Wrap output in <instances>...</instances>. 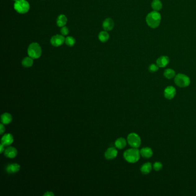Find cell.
I'll return each instance as SVG.
<instances>
[{
	"label": "cell",
	"mask_w": 196,
	"mask_h": 196,
	"mask_svg": "<svg viewBox=\"0 0 196 196\" xmlns=\"http://www.w3.org/2000/svg\"><path fill=\"white\" fill-rule=\"evenodd\" d=\"M161 21V16L158 12L154 11L149 13L146 17L147 24L151 28H156L159 25Z\"/></svg>",
	"instance_id": "6da1fadb"
},
{
	"label": "cell",
	"mask_w": 196,
	"mask_h": 196,
	"mask_svg": "<svg viewBox=\"0 0 196 196\" xmlns=\"http://www.w3.org/2000/svg\"><path fill=\"white\" fill-rule=\"evenodd\" d=\"M140 151L136 148H132L126 150L124 153V158L129 163H136L140 157Z\"/></svg>",
	"instance_id": "7a4b0ae2"
},
{
	"label": "cell",
	"mask_w": 196,
	"mask_h": 196,
	"mask_svg": "<svg viewBox=\"0 0 196 196\" xmlns=\"http://www.w3.org/2000/svg\"><path fill=\"white\" fill-rule=\"evenodd\" d=\"M42 48L37 43H32L28 47V54L29 57L35 59H38L42 55Z\"/></svg>",
	"instance_id": "3957f363"
},
{
	"label": "cell",
	"mask_w": 196,
	"mask_h": 196,
	"mask_svg": "<svg viewBox=\"0 0 196 196\" xmlns=\"http://www.w3.org/2000/svg\"><path fill=\"white\" fill-rule=\"evenodd\" d=\"M14 8L16 12L24 14L29 11L30 6L26 0H18L14 4Z\"/></svg>",
	"instance_id": "277c9868"
},
{
	"label": "cell",
	"mask_w": 196,
	"mask_h": 196,
	"mask_svg": "<svg viewBox=\"0 0 196 196\" xmlns=\"http://www.w3.org/2000/svg\"><path fill=\"white\" fill-rule=\"evenodd\" d=\"M175 84L178 87L186 88L190 84V80L187 75L184 74H178L174 78Z\"/></svg>",
	"instance_id": "5b68a950"
},
{
	"label": "cell",
	"mask_w": 196,
	"mask_h": 196,
	"mask_svg": "<svg viewBox=\"0 0 196 196\" xmlns=\"http://www.w3.org/2000/svg\"><path fill=\"white\" fill-rule=\"evenodd\" d=\"M127 142L132 148H138L141 144V139L138 134L131 133L127 137Z\"/></svg>",
	"instance_id": "8992f818"
},
{
	"label": "cell",
	"mask_w": 196,
	"mask_h": 196,
	"mask_svg": "<svg viewBox=\"0 0 196 196\" xmlns=\"http://www.w3.org/2000/svg\"><path fill=\"white\" fill-rule=\"evenodd\" d=\"M50 42L53 46L59 47L65 42V39L63 35H54L51 39Z\"/></svg>",
	"instance_id": "52a82bcc"
},
{
	"label": "cell",
	"mask_w": 196,
	"mask_h": 196,
	"mask_svg": "<svg viewBox=\"0 0 196 196\" xmlns=\"http://www.w3.org/2000/svg\"><path fill=\"white\" fill-rule=\"evenodd\" d=\"M176 94V89L172 86H167L165 89L164 96L166 99L171 100L175 97Z\"/></svg>",
	"instance_id": "ba28073f"
},
{
	"label": "cell",
	"mask_w": 196,
	"mask_h": 196,
	"mask_svg": "<svg viewBox=\"0 0 196 196\" xmlns=\"http://www.w3.org/2000/svg\"><path fill=\"white\" fill-rule=\"evenodd\" d=\"M117 150L115 147H110L106 151L105 153V157L108 160H112L117 157Z\"/></svg>",
	"instance_id": "9c48e42d"
},
{
	"label": "cell",
	"mask_w": 196,
	"mask_h": 196,
	"mask_svg": "<svg viewBox=\"0 0 196 196\" xmlns=\"http://www.w3.org/2000/svg\"><path fill=\"white\" fill-rule=\"evenodd\" d=\"M13 142V136L11 134H7L2 136L1 139V144L5 146H8L12 144Z\"/></svg>",
	"instance_id": "30bf717a"
},
{
	"label": "cell",
	"mask_w": 196,
	"mask_h": 196,
	"mask_svg": "<svg viewBox=\"0 0 196 196\" xmlns=\"http://www.w3.org/2000/svg\"><path fill=\"white\" fill-rule=\"evenodd\" d=\"M5 155L9 158H14L17 155V151L13 147H8L5 150Z\"/></svg>",
	"instance_id": "8fae6325"
},
{
	"label": "cell",
	"mask_w": 196,
	"mask_h": 196,
	"mask_svg": "<svg viewBox=\"0 0 196 196\" xmlns=\"http://www.w3.org/2000/svg\"><path fill=\"white\" fill-rule=\"evenodd\" d=\"M114 25L115 24L113 20L111 18H107L104 20L103 24V27L105 31H111L114 27Z\"/></svg>",
	"instance_id": "7c38bea8"
},
{
	"label": "cell",
	"mask_w": 196,
	"mask_h": 196,
	"mask_svg": "<svg viewBox=\"0 0 196 196\" xmlns=\"http://www.w3.org/2000/svg\"><path fill=\"white\" fill-rule=\"evenodd\" d=\"M169 58L167 56H161L157 60V65L159 67H165L169 63Z\"/></svg>",
	"instance_id": "4fadbf2b"
},
{
	"label": "cell",
	"mask_w": 196,
	"mask_h": 196,
	"mask_svg": "<svg viewBox=\"0 0 196 196\" xmlns=\"http://www.w3.org/2000/svg\"><path fill=\"white\" fill-rule=\"evenodd\" d=\"M20 169V166L17 163H11L8 165L6 167V171L8 174H14L17 173Z\"/></svg>",
	"instance_id": "5bb4252c"
},
{
	"label": "cell",
	"mask_w": 196,
	"mask_h": 196,
	"mask_svg": "<svg viewBox=\"0 0 196 196\" xmlns=\"http://www.w3.org/2000/svg\"><path fill=\"white\" fill-rule=\"evenodd\" d=\"M141 156L144 158H150L153 155V151L149 147H144L140 150Z\"/></svg>",
	"instance_id": "9a60e30c"
},
{
	"label": "cell",
	"mask_w": 196,
	"mask_h": 196,
	"mask_svg": "<svg viewBox=\"0 0 196 196\" xmlns=\"http://www.w3.org/2000/svg\"><path fill=\"white\" fill-rule=\"evenodd\" d=\"M1 123L4 124H9L12 122V116L8 113H4L1 116Z\"/></svg>",
	"instance_id": "2e32d148"
},
{
	"label": "cell",
	"mask_w": 196,
	"mask_h": 196,
	"mask_svg": "<svg viewBox=\"0 0 196 196\" xmlns=\"http://www.w3.org/2000/svg\"><path fill=\"white\" fill-rule=\"evenodd\" d=\"M152 170V165L150 162L144 163L140 167V171L143 174H148L151 172Z\"/></svg>",
	"instance_id": "e0dca14e"
},
{
	"label": "cell",
	"mask_w": 196,
	"mask_h": 196,
	"mask_svg": "<svg viewBox=\"0 0 196 196\" xmlns=\"http://www.w3.org/2000/svg\"><path fill=\"white\" fill-rule=\"evenodd\" d=\"M127 145L126 140L123 138L117 139L115 142V146L119 149H123Z\"/></svg>",
	"instance_id": "ac0fdd59"
},
{
	"label": "cell",
	"mask_w": 196,
	"mask_h": 196,
	"mask_svg": "<svg viewBox=\"0 0 196 196\" xmlns=\"http://www.w3.org/2000/svg\"><path fill=\"white\" fill-rule=\"evenodd\" d=\"M67 19L66 16L64 15H61L59 16L57 18V24L58 27H64L67 23Z\"/></svg>",
	"instance_id": "d6986e66"
},
{
	"label": "cell",
	"mask_w": 196,
	"mask_h": 196,
	"mask_svg": "<svg viewBox=\"0 0 196 196\" xmlns=\"http://www.w3.org/2000/svg\"><path fill=\"white\" fill-rule=\"evenodd\" d=\"M152 8L155 11H159L162 8V3L160 0H153L151 3Z\"/></svg>",
	"instance_id": "ffe728a7"
},
{
	"label": "cell",
	"mask_w": 196,
	"mask_h": 196,
	"mask_svg": "<svg viewBox=\"0 0 196 196\" xmlns=\"http://www.w3.org/2000/svg\"><path fill=\"white\" fill-rule=\"evenodd\" d=\"M98 39L101 42H107L109 39V35L107 31H101L98 35Z\"/></svg>",
	"instance_id": "44dd1931"
},
{
	"label": "cell",
	"mask_w": 196,
	"mask_h": 196,
	"mask_svg": "<svg viewBox=\"0 0 196 196\" xmlns=\"http://www.w3.org/2000/svg\"><path fill=\"white\" fill-rule=\"evenodd\" d=\"M34 59L30 57H26L24 58L22 61V65L24 67H30L33 65L34 63Z\"/></svg>",
	"instance_id": "7402d4cb"
},
{
	"label": "cell",
	"mask_w": 196,
	"mask_h": 196,
	"mask_svg": "<svg viewBox=\"0 0 196 196\" xmlns=\"http://www.w3.org/2000/svg\"><path fill=\"white\" fill-rule=\"evenodd\" d=\"M164 76L167 79H172L175 77V72L171 69H167L164 71Z\"/></svg>",
	"instance_id": "603a6c76"
},
{
	"label": "cell",
	"mask_w": 196,
	"mask_h": 196,
	"mask_svg": "<svg viewBox=\"0 0 196 196\" xmlns=\"http://www.w3.org/2000/svg\"><path fill=\"white\" fill-rule=\"evenodd\" d=\"M65 43L69 47H73L75 43V40L72 36H68L65 39Z\"/></svg>",
	"instance_id": "cb8c5ba5"
},
{
	"label": "cell",
	"mask_w": 196,
	"mask_h": 196,
	"mask_svg": "<svg viewBox=\"0 0 196 196\" xmlns=\"http://www.w3.org/2000/svg\"><path fill=\"white\" fill-rule=\"evenodd\" d=\"M162 167H163V165H162L161 162H155L154 165H153L154 169L155 170V171H160V170L162 169Z\"/></svg>",
	"instance_id": "d4e9b609"
},
{
	"label": "cell",
	"mask_w": 196,
	"mask_h": 196,
	"mask_svg": "<svg viewBox=\"0 0 196 196\" xmlns=\"http://www.w3.org/2000/svg\"><path fill=\"white\" fill-rule=\"evenodd\" d=\"M158 69H159V66L155 64H151L149 66V68H148L149 71L151 73H155V72L157 71Z\"/></svg>",
	"instance_id": "484cf974"
},
{
	"label": "cell",
	"mask_w": 196,
	"mask_h": 196,
	"mask_svg": "<svg viewBox=\"0 0 196 196\" xmlns=\"http://www.w3.org/2000/svg\"><path fill=\"white\" fill-rule=\"evenodd\" d=\"M61 32L62 35L65 36V35L69 34V30L67 27L64 26V27H62V28L61 29Z\"/></svg>",
	"instance_id": "4316f807"
},
{
	"label": "cell",
	"mask_w": 196,
	"mask_h": 196,
	"mask_svg": "<svg viewBox=\"0 0 196 196\" xmlns=\"http://www.w3.org/2000/svg\"><path fill=\"white\" fill-rule=\"evenodd\" d=\"M0 130H1L0 134L2 135V134H3V133H4V132H5V127L4 126V124H2V123L1 124V125H0Z\"/></svg>",
	"instance_id": "83f0119b"
},
{
	"label": "cell",
	"mask_w": 196,
	"mask_h": 196,
	"mask_svg": "<svg viewBox=\"0 0 196 196\" xmlns=\"http://www.w3.org/2000/svg\"><path fill=\"white\" fill-rule=\"evenodd\" d=\"M44 196H54V194L53 193L51 192H47L44 194Z\"/></svg>",
	"instance_id": "f1b7e54d"
},
{
	"label": "cell",
	"mask_w": 196,
	"mask_h": 196,
	"mask_svg": "<svg viewBox=\"0 0 196 196\" xmlns=\"http://www.w3.org/2000/svg\"><path fill=\"white\" fill-rule=\"evenodd\" d=\"M4 147H5V146H4L2 144H1V149H0V153H2L4 151H5Z\"/></svg>",
	"instance_id": "f546056e"
},
{
	"label": "cell",
	"mask_w": 196,
	"mask_h": 196,
	"mask_svg": "<svg viewBox=\"0 0 196 196\" xmlns=\"http://www.w3.org/2000/svg\"><path fill=\"white\" fill-rule=\"evenodd\" d=\"M13 1H18V0H13Z\"/></svg>",
	"instance_id": "4dcf8cb0"
}]
</instances>
